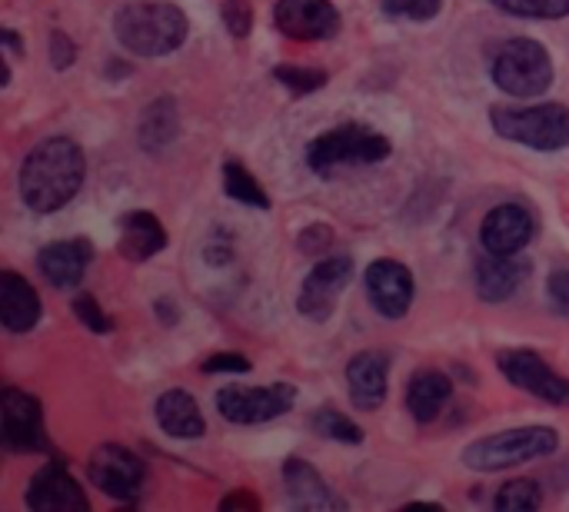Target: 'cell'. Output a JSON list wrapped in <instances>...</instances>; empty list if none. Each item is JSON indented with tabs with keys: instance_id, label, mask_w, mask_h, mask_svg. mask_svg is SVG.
<instances>
[{
	"instance_id": "cell-1",
	"label": "cell",
	"mask_w": 569,
	"mask_h": 512,
	"mask_svg": "<svg viewBox=\"0 0 569 512\" xmlns=\"http://www.w3.org/2000/svg\"><path fill=\"white\" fill-rule=\"evenodd\" d=\"M87 177L80 143L70 137H50L37 143L20 167V197L33 213H57L67 207Z\"/></svg>"
},
{
	"instance_id": "cell-2",
	"label": "cell",
	"mask_w": 569,
	"mask_h": 512,
	"mask_svg": "<svg viewBox=\"0 0 569 512\" xmlns=\"http://www.w3.org/2000/svg\"><path fill=\"white\" fill-rule=\"evenodd\" d=\"M113 33L133 57H167L183 47L190 20L170 0H137L113 17Z\"/></svg>"
},
{
	"instance_id": "cell-3",
	"label": "cell",
	"mask_w": 569,
	"mask_h": 512,
	"mask_svg": "<svg viewBox=\"0 0 569 512\" xmlns=\"http://www.w3.org/2000/svg\"><path fill=\"white\" fill-rule=\"evenodd\" d=\"M390 140L367 123H340L307 147V163L317 177H337L343 170L373 167L390 157Z\"/></svg>"
},
{
	"instance_id": "cell-4",
	"label": "cell",
	"mask_w": 569,
	"mask_h": 512,
	"mask_svg": "<svg viewBox=\"0 0 569 512\" xmlns=\"http://www.w3.org/2000/svg\"><path fill=\"white\" fill-rule=\"evenodd\" d=\"M560 450V436L550 426H517L507 433L483 436L463 450V466L473 473H503Z\"/></svg>"
},
{
	"instance_id": "cell-5",
	"label": "cell",
	"mask_w": 569,
	"mask_h": 512,
	"mask_svg": "<svg viewBox=\"0 0 569 512\" xmlns=\"http://www.w3.org/2000/svg\"><path fill=\"white\" fill-rule=\"evenodd\" d=\"M490 123L500 137H507L520 147H530V150L557 153V150L569 147V107L563 103L493 107Z\"/></svg>"
},
{
	"instance_id": "cell-6",
	"label": "cell",
	"mask_w": 569,
	"mask_h": 512,
	"mask_svg": "<svg viewBox=\"0 0 569 512\" xmlns=\"http://www.w3.org/2000/svg\"><path fill=\"white\" fill-rule=\"evenodd\" d=\"M493 83L510 93V97H540L550 90L553 83V60H550V50L540 43V40H530V37H517V40H507L497 57H493Z\"/></svg>"
},
{
	"instance_id": "cell-7",
	"label": "cell",
	"mask_w": 569,
	"mask_h": 512,
	"mask_svg": "<svg viewBox=\"0 0 569 512\" xmlns=\"http://www.w3.org/2000/svg\"><path fill=\"white\" fill-rule=\"evenodd\" d=\"M297 403V386L273 383V386H240L230 383L217 390V413L233 426H257L290 413Z\"/></svg>"
},
{
	"instance_id": "cell-8",
	"label": "cell",
	"mask_w": 569,
	"mask_h": 512,
	"mask_svg": "<svg viewBox=\"0 0 569 512\" xmlns=\"http://www.w3.org/2000/svg\"><path fill=\"white\" fill-rule=\"evenodd\" d=\"M0 436H3V450L13 456L50 453L43 433V406L33 393L17 386H7L0 393Z\"/></svg>"
},
{
	"instance_id": "cell-9",
	"label": "cell",
	"mask_w": 569,
	"mask_h": 512,
	"mask_svg": "<svg viewBox=\"0 0 569 512\" xmlns=\"http://www.w3.org/2000/svg\"><path fill=\"white\" fill-rule=\"evenodd\" d=\"M497 370L513 383L517 390L550 403V406H567L569 403V377H560L540 353L517 347V350H500Z\"/></svg>"
},
{
	"instance_id": "cell-10",
	"label": "cell",
	"mask_w": 569,
	"mask_h": 512,
	"mask_svg": "<svg viewBox=\"0 0 569 512\" xmlns=\"http://www.w3.org/2000/svg\"><path fill=\"white\" fill-rule=\"evenodd\" d=\"M87 480L110 500L117 503H137L143 483H147V466L140 463V456H133L130 450L107 443L97 446L90 463H87Z\"/></svg>"
},
{
	"instance_id": "cell-11",
	"label": "cell",
	"mask_w": 569,
	"mask_h": 512,
	"mask_svg": "<svg viewBox=\"0 0 569 512\" xmlns=\"http://www.w3.org/2000/svg\"><path fill=\"white\" fill-rule=\"evenodd\" d=\"M350 280H353V260L350 257L337 253V257L320 260L300 287L297 310L313 323L330 320V313L337 310V300L350 287Z\"/></svg>"
},
{
	"instance_id": "cell-12",
	"label": "cell",
	"mask_w": 569,
	"mask_h": 512,
	"mask_svg": "<svg viewBox=\"0 0 569 512\" xmlns=\"http://www.w3.org/2000/svg\"><path fill=\"white\" fill-rule=\"evenodd\" d=\"M367 293H370V303L380 317L387 320H403L413 307V273L400 263V260H373L367 267Z\"/></svg>"
},
{
	"instance_id": "cell-13",
	"label": "cell",
	"mask_w": 569,
	"mask_h": 512,
	"mask_svg": "<svg viewBox=\"0 0 569 512\" xmlns=\"http://www.w3.org/2000/svg\"><path fill=\"white\" fill-rule=\"evenodd\" d=\"M23 503H27V510H37V512L90 510L87 493L80 490V483L70 476V470H67L60 460H57V463H47L43 470H37V473H33V480L27 483Z\"/></svg>"
},
{
	"instance_id": "cell-14",
	"label": "cell",
	"mask_w": 569,
	"mask_h": 512,
	"mask_svg": "<svg viewBox=\"0 0 569 512\" xmlns=\"http://www.w3.org/2000/svg\"><path fill=\"white\" fill-rule=\"evenodd\" d=\"M273 20L293 40H330L340 30V10L330 0H280Z\"/></svg>"
},
{
	"instance_id": "cell-15",
	"label": "cell",
	"mask_w": 569,
	"mask_h": 512,
	"mask_svg": "<svg viewBox=\"0 0 569 512\" xmlns=\"http://www.w3.org/2000/svg\"><path fill=\"white\" fill-rule=\"evenodd\" d=\"M533 213L523 203H500L487 213L480 227V243L487 253H520L533 240Z\"/></svg>"
},
{
	"instance_id": "cell-16",
	"label": "cell",
	"mask_w": 569,
	"mask_h": 512,
	"mask_svg": "<svg viewBox=\"0 0 569 512\" xmlns=\"http://www.w3.org/2000/svg\"><path fill=\"white\" fill-rule=\"evenodd\" d=\"M390 357L380 350H363L347 363V390L350 403L363 413H373L383 406L390 390Z\"/></svg>"
},
{
	"instance_id": "cell-17",
	"label": "cell",
	"mask_w": 569,
	"mask_h": 512,
	"mask_svg": "<svg viewBox=\"0 0 569 512\" xmlns=\"http://www.w3.org/2000/svg\"><path fill=\"white\" fill-rule=\"evenodd\" d=\"M93 260V243L87 237H77V240H57V243H47L40 253H37V270L43 273V280L57 290H73L87 267Z\"/></svg>"
},
{
	"instance_id": "cell-18",
	"label": "cell",
	"mask_w": 569,
	"mask_h": 512,
	"mask_svg": "<svg viewBox=\"0 0 569 512\" xmlns=\"http://www.w3.org/2000/svg\"><path fill=\"white\" fill-rule=\"evenodd\" d=\"M533 273V263L520 253H490L487 260L477 263V297L483 303H503L510 300L523 283L527 277Z\"/></svg>"
},
{
	"instance_id": "cell-19",
	"label": "cell",
	"mask_w": 569,
	"mask_h": 512,
	"mask_svg": "<svg viewBox=\"0 0 569 512\" xmlns=\"http://www.w3.org/2000/svg\"><path fill=\"white\" fill-rule=\"evenodd\" d=\"M283 490L290 496L293 506L313 512V510H347V503L327 486V480L300 456H290L283 463Z\"/></svg>"
},
{
	"instance_id": "cell-20",
	"label": "cell",
	"mask_w": 569,
	"mask_h": 512,
	"mask_svg": "<svg viewBox=\"0 0 569 512\" xmlns=\"http://www.w3.org/2000/svg\"><path fill=\"white\" fill-rule=\"evenodd\" d=\"M40 297L37 290L17 277L13 270H3L0 273V323L7 333H30L37 323H40Z\"/></svg>"
},
{
	"instance_id": "cell-21",
	"label": "cell",
	"mask_w": 569,
	"mask_h": 512,
	"mask_svg": "<svg viewBox=\"0 0 569 512\" xmlns=\"http://www.w3.org/2000/svg\"><path fill=\"white\" fill-rule=\"evenodd\" d=\"M163 247H167V230H163V223L150 210H130V213L120 217L117 250H120L123 260L143 263V260L157 257Z\"/></svg>"
},
{
	"instance_id": "cell-22",
	"label": "cell",
	"mask_w": 569,
	"mask_h": 512,
	"mask_svg": "<svg viewBox=\"0 0 569 512\" xmlns=\"http://www.w3.org/2000/svg\"><path fill=\"white\" fill-rule=\"evenodd\" d=\"M153 416H157V426L173 436V440H200L207 433V423H203V413L197 406V400L187 393V390H167L157 396V406H153Z\"/></svg>"
},
{
	"instance_id": "cell-23",
	"label": "cell",
	"mask_w": 569,
	"mask_h": 512,
	"mask_svg": "<svg viewBox=\"0 0 569 512\" xmlns=\"http://www.w3.org/2000/svg\"><path fill=\"white\" fill-rule=\"evenodd\" d=\"M453 396V380L440 370H420L413 373L410 386H407V410L413 413V420L420 426L433 423L440 416V410L450 403Z\"/></svg>"
},
{
	"instance_id": "cell-24",
	"label": "cell",
	"mask_w": 569,
	"mask_h": 512,
	"mask_svg": "<svg viewBox=\"0 0 569 512\" xmlns=\"http://www.w3.org/2000/svg\"><path fill=\"white\" fill-rule=\"evenodd\" d=\"M180 137V107L173 97H157L153 103H147L140 123H137V140L147 153H160L167 150L173 140Z\"/></svg>"
},
{
	"instance_id": "cell-25",
	"label": "cell",
	"mask_w": 569,
	"mask_h": 512,
	"mask_svg": "<svg viewBox=\"0 0 569 512\" xmlns=\"http://www.w3.org/2000/svg\"><path fill=\"white\" fill-rule=\"evenodd\" d=\"M223 190H227L230 200H237V203H243V207L270 210L267 190L260 187V180H257L240 160H227V163H223Z\"/></svg>"
},
{
	"instance_id": "cell-26",
	"label": "cell",
	"mask_w": 569,
	"mask_h": 512,
	"mask_svg": "<svg viewBox=\"0 0 569 512\" xmlns=\"http://www.w3.org/2000/svg\"><path fill=\"white\" fill-rule=\"evenodd\" d=\"M543 503V490L540 483L533 480H513V483H503L493 496V510L500 512H530L540 510Z\"/></svg>"
},
{
	"instance_id": "cell-27",
	"label": "cell",
	"mask_w": 569,
	"mask_h": 512,
	"mask_svg": "<svg viewBox=\"0 0 569 512\" xmlns=\"http://www.w3.org/2000/svg\"><path fill=\"white\" fill-rule=\"evenodd\" d=\"M310 430L327 436V440H337V443H350V446L363 443V430L350 416H343L337 410H317L310 416Z\"/></svg>"
},
{
	"instance_id": "cell-28",
	"label": "cell",
	"mask_w": 569,
	"mask_h": 512,
	"mask_svg": "<svg viewBox=\"0 0 569 512\" xmlns=\"http://www.w3.org/2000/svg\"><path fill=\"white\" fill-rule=\"evenodd\" d=\"M497 10L523 20H563L569 17V0H490Z\"/></svg>"
},
{
	"instance_id": "cell-29",
	"label": "cell",
	"mask_w": 569,
	"mask_h": 512,
	"mask_svg": "<svg viewBox=\"0 0 569 512\" xmlns=\"http://www.w3.org/2000/svg\"><path fill=\"white\" fill-rule=\"evenodd\" d=\"M273 80L283 83L290 93H317V90L327 87V70L297 67V63H280V67H273Z\"/></svg>"
},
{
	"instance_id": "cell-30",
	"label": "cell",
	"mask_w": 569,
	"mask_h": 512,
	"mask_svg": "<svg viewBox=\"0 0 569 512\" xmlns=\"http://www.w3.org/2000/svg\"><path fill=\"white\" fill-rule=\"evenodd\" d=\"M70 310H73V317H77L90 333H110V330H113V320L100 310L97 297H90V293H77L73 303H70Z\"/></svg>"
},
{
	"instance_id": "cell-31",
	"label": "cell",
	"mask_w": 569,
	"mask_h": 512,
	"mask_svg": "<svg viewBox=\"0 0 569 512\" xmlns=\"http://www.w3.org/2000/svg\"><path fill=\"white\" fill-rule=\"evenodd\" d=\"M220 17H223V27L230 37H237V40L250 37V30H253V3L250 0H223Z\"/></svg>"
},
{
	"instance_id": "cell-32",
	"label": "cell",
	"mask_w": 569,
	"mask_h": 512,
	"mask_svg": "<svg viewBox=\"0 0 569 512\" xmlns=\"http://www.w3.org/2000/svg\"><path fill=\"white\" fill-rule=\"evenodd\" d=\"M443 0H383V10L397 20H417L427 23L440 13Z\"/></svg>"
},
{
	"instance_id": "cell-33",
	"label": "cell",
	"mask_w": 569,
	"mask_h": 512,
	"mask_svg": "<svg viewBox=\"0 0 569 512\" xmlns=\"http://www.w3.org/2000/svg\"><path fill=\"white\" fill-rule=\"evenodd\" d=\"M333 243H337V237H333V227H327V223H310V227L300 230V237H297V250H300L303 257H320V253H327Z\"/></svg>"
},
{
	"instance_id": "cell-34",
	"label": "cell",
	"mask_w": 569,
	"mask_h": 512,
	"mask_svg": "<svg viewBox=\"0 0 569 512\" xmlns=\"http://www.w3.org/2000/svg\"><path fill=\"white\" fill-rule=\"evenodd\" d=\"M200 370L210 377V373H250L253 363L243 357V353H213L210 360L200 363Z\"/></svg>"
},
{
	"instance_id": "cell-35",
	"label": "cell",
	"mask_w": 569,
	"mask_h": 512,
	"mask_svg": "<svg viewBox=\"0 0 569 512\" xmlns=\"http://www.w3.org/2000/svg\"><path fill=\"white\" fill-rule=\"evenodd\" d=\"M203 260H207L213 270L233 263V240H230L227 230H217V233L210 237V243H207V250H203Z\"/></svg>"
},
{
	"instance_id": "cell-36",
	"label": "cell",
	"mask_w": 569,
	"mask_h": 512,
	"mask_svg": "<svg viewBox=\"0 0 569 512\" xmlns=\"http://www.w3.org/2000/svg\"><path fill=\"white\" fill-rule=\"evenodd\" d=\"M547 293H550V307L557 313L569 317V267H557L547 280Z\"/></svg>"
},
{
	"instance_id": "cell-37",
	"label": "cell",
	"mask_w": 569,
	"mask_h": 512,
	"mask_svg": "<svg viewBox=\"0 0 569 512\" xmlns=\"http://www.w3.org/2000/svg\"><path fill=\"white\" fill-rule=\"evenodd\" d=\"M73 60H77V47H73V40H70L63 30H53V33H50V67L67 70Z\"/></svg>"
},
{
	"instance_id": "cell-38",
	"label": "cell",
	"mask_w": 569,
	"mask_h": 512,
	"mask_svg": "<svg viewBox=\"0 0 569 512\" xmlns=\"http://www.w3.org/2000/svg\"><path fill=\"white\" fill-rule=\"evenodd\" d=\"M220 510H260V500H257L253 493L237 490V493H227V496L220 500Z\"/></svg>"
},
{
	"instance_id": "cell-39",
	"label": "cell",
	"mask_w": 569,
	"mask_h": 512,
	"mask_svg": "<svg viewBox=\"0 0 569 512\" xmlns=\"http://www.w3.org/2000/svg\"><path fill=\"white\" fill-rule=\"evenodd\" d=\"M153 313H157V320H163V327H173V323H177V307H173L170 297H160V300L153 303Z\"/></svg>"
},
{
	"instance_id": "cell-40",
	"label": "cell",
	"mask_w": 569,
	"mask_h": 512,
	"mask_svg": "<svg viewBox=\"0 0 569 512\" xmlns=\"http://www.w3.org/2000/svg\"><path fill=\"white\" fill-rule=\"evenodd\" d=\"M0 37H3V47H7L13 57H20V53H23V43H20V37H17V30H13V27H3V33H0Z\"/></svg>"
},
{
	"instance_id": "cell-41",
	"label": "cell",
	"mask_w": 569,
	"mask_h": 512,
	"mask_svg": "<svg viewBox=\"0 0 569 512\" xmlns=\"http://www.w3.org/2000/svg\"><path fill=\"white\" fill-rule=\"evenodd\" d=\"M407 512H443V506L440 503H410Z\"/></svg>"
}]
</instances>
